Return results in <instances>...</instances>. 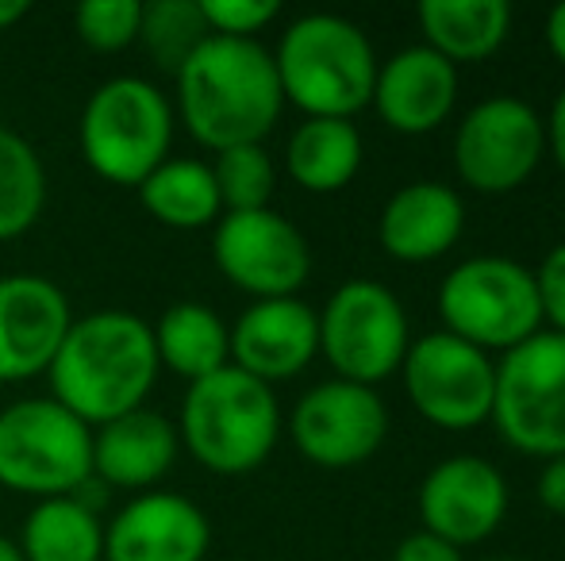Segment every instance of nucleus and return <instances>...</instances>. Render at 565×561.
Returning a JSON list of instances; mask_svg holds the SVG:
<instances>
[{"instance_id":"393cba45","label":"nucleus","mask_w":565,"mask_h":561,"mask_svg":"<svg viewBox=\"0 0 565 561\" xmlns=\"http://www.w3.org/2000/svg\"><path fill=\"white\" fill-rule=\"evenodd\" d=\"M362 165V136L350 120H305L285 147V170L305 193H339Z\"/></svg>"},{"instance_id":"39448f33","label":"nucleus","mask_w":565,"mask_h":561,"mask_svg":"<svg viewBox=\"0 0 565 561\" xmlns=\"http://www.w3.org/2000/svg\"><path fill=\"white\" fill-rule=\"evenodd\" d=\"M173 105L147 77H113L82 108L77 147L108 185L139 188L170 158Z\"/></svg>"},{"instance_id":"2f4dec72","label":"nucleus","mask_w":565,"mask_h":561,"mask_svg":"<svg viewBox=\"0 0 565 561\" xmlns=\"http://www.w3.org/2000/svg\"><path fill=\"white\" fill-rule=\"evenodd\" d=\"M393 561H461V554L450 542L435 539V535H427V531H416L396 547Z\"/></svg>"},{"instance_id":"cd10ccee","label":"nucleus","mask_w":565,"mask_h":561,"mask_svg":"<svg viewBox=\"0 0 565 561\" xmlns=\"http://www.w3.org/2000/svg\"><path fill=\"white\" fill-rule=\"evenodd\" d=\"M212 177H216L224 212H258L269 208V196H274L277 185V165L262 142H250V147L220 150L216 162H212Z\"/></svg>"},{"instance_id":"c756f323","label":"nucleus","mask_w":565,"mask_h":561,"mask_svg":"<svg viewBox=\"0 0 565 561\" xmlns=\"http://www.w3.org/2000/svg\"><path fill=\"white\" fill-rule=\"evenodd\" d=\"M201 15L209 35L224 39H254L281 15L277 0H201Z\"/></svg>"},{"instance_id":"a878e982","label":"nucleus","mask_w":565,"mask_h":561,"mask_svg":"<svg viewBox=\"0 0 565 561\" xmlns=\"http://www.w3.org/2000/svg\"><path fill=\"white\" fill-rule=\"evenodd\" d=\"M46 208V170L23 136L0 128V242L20 239Z\"/></svg>"},{"instance_id":"20e7f679","label":"nucleus","mask_w":565,"mask_h":561,"mask_svg":"<svg viewBox=\"0 0 565 561\" xmlns=\"http://www.w3.org/2000/svg\"><path fill=\"white\" fill-rule=\"evenodd\" d=\"M281 434V408L269 385L224 366L220 374L193 381L178 420L185 450L220 477H243L266 465Z\"/></svg>"},{"instance_id":"9d476101","label":"nucleus","mask_w":565,"mask_h":561,"mask_svg":"<svg viewBox=\"0 0 565 561\" xmlns=\"http://www.w3.org/2000/svg\"><path fill=\"white\" fill-rule=\"evenodd\" d=\"M404 392L427 423L443 431H469L492 416L497 366L489 354L447 331H431L404 354Z\"/></svg>"},{"instance_id":"f3484780","label":"nucleus","mask_w":565,"mask_h":561,"mask_svg":"<svg viewBox=\"0 0 565 561\" xmlns=\"http://www.w3.org/2000/svg\"><path fill=\"white\" fill-rule=\"evenodd\" d=\"M320 354V315L297 296L254 300L231 327V366L274 385L305 374Z\"/></svg>"},{"instance_id":"7c9ffc66","label":"nucleus","mask_w":565,"mask_h":561,"mask_svg":"<svg viewBox=\"0 0 565 561\" xmlns=\"http://www.w3.org/2000/svg\"><path fill=\"white\" fill-rule=\"evenodd\" d=\"M535 289H539V308L543 320L554 323V331L565 335V242L543 258V266L535 270Z\"/></svg>"},{"instance_id":"c9c22d12","label":"nucleus","mask_w":565,"mask_h":561,"mask_svg":"<svg viewBox=\"0 0 565 561\" xmlns=\"http://www.w3.org/2000/svg\"><path fill=\"white\" fill-rule=\"evenodd\" d=\"M31 12L28 0H0V31H12Z\"/></svg>"},{"instance_id":"ddd939ff","label":"nucleus","mask_w":565,"mask_h":561,"mask_svg":"<svg viewBox=\"0 0 565 561\" xmlns=\"http://www.w3.org/2000/svg\"><path fill=\"white\" fill-rule=\"evenodd\" d=\"M297 450L320 470H354L370 462L388 434L385 400L354 381H323L297 400L289 420Z\"/></svg>"},{"instance_id":"9b49d317","label":"nucleus","mask_w":565,"mask_h":561,"mask_svg":"<svg viewBox=\"0 0 565 561\" xmlns=\"http://www.w3.org/2000/svg\"><path fill=\"white\" fill-rule=\"evenodd\" d=\"M546 128L531 105L515 97H492L469 108L454 136L458 177L477 193H512L539 170Z\"/></svg>"},{"instance_id":"a211bd4d","label":"nucleus","mask_w":565,"mask_h":561,"mask_svg":"<svg viewBox=\"0 0 565 561\" xmlns=\"http://www.w3.org/2000/svg\"><path fill=\"white\" fill-rule=\"evenodd\" d=\"M458 100V66L431 46H404L377 66L373 100L377 116L401 136H427L443 128Z\"/></svg>"},{"instance_id":"f8f14e48","label":"nucleus","mask_w":565,"mask_h":561,"mask_svg":"<svg viewBox=\"0 0 565 561\" xmlns=\"http://www.w3.org/2000/svg\"><path fill=\"white\" fill-rule=\"evenodd\" d=\"M212 258L220 273L254 300L297 296L312 273L308 239L274 208L224 212L212 235Z\"/></svg>"},{"instance_id":"7ed1b4c3","label":"nucleus","mask_w":565,"mask_h":561,"mask_svg":"<svg viewBox=\"0 0 565 561\" xmlns=\"http://www.w3.org/2000/svg\"><path fill=\"white\" fill-rule=\"evenodd\" d=\"M274 66L281 97L308 120H350L373 100L381 62L358 23L312 12L285 28Z\"/></svg>"},{"instance_id":"473e14b6","label":"nucleus","mask_w":565,"mask_h":561,"mask_svg":"<svg viewBox=\"0 0 565 561\" xmlns=\"http://www.w3.org/2000/svg\"><path fill=\"white\" fill-rule=\"evenodd\" d=\"M535 488H539V504H543L546 511H554V516L565 519V454L546 462V470L539 473Z\"/></svg>"},{"instance_id":"b1692460","label":"nucleus","mask_w":565,"mask_h":561,"mask_svg":"<svg viewBox=\"0 0 565 561\" xmlns=\"http://www.w3.org/2000/svg\"><path fill=\"white\" fill-rule=\"evenodd\" d=\"M15 547L23 561H105V524L77 496L35 500Z\"/></svg>"},{"instance_id":"f03ea898","label":"nucleus","mask_w":565,"mask_h":561,"mask_svg":"<svg viewBox=\"0 0 565 561\" xmlns=\"http://www.w3.org/2000/svg\"><path fill=\"white\" fill-rule=\"evenodd\" d=\"M154 331L131 312H93L70 323L51 369V400L82 423L105 427L119 416L147 408L158 381Z\"/></svg>"},{"instance_id":"c85d7f7f","label":"nucleus","mask_w":565,"mask_h":561,"mask_svg":"<svg viewBox=\"0 0 565 561\" xmlns=\"http://www.w3.org/2000/svg\"><path fill=\"white\" fill-rule=\"evenodd\" d=\"M142 4L139 0H85L74 12V28L89 51L116 54L139 43Z\"/></svg>"},{"instance_id":"4be33fe9","label":"nucleus","mask_w":565,"mask_h":561,"mask_svg":"<svg viewBox=\"0 0 565 561\" xmlns=\"http://www.w3.org/2000/svg\"><path fill=\"white\" fill-rule=\"evenodd\" d=\"M419 28L435 54L458 62H484L504 46L512 28V8L504 0H424Z\"/></svg>"},{"instance_id":"4c0bfd02","label":"nucleus","mask_w":565,"mask_h":561,"mask_svg":"<svg viewBox=\"0 0 565 561\" xmlns=\"http://www.w3.org/2000/svg\"><path fill=\"white\" fill-rule=\"evenodd\" d=\"M484 561H515V558H484Z\"/></svg>"},{"instance_id":"aec40b11","label":"nucleus","mask_w":565,"mask_h":561,"mask_svg":"<svg viewBox=\"0 0 565 561\" xmlns=\"http://www.w3.org/2000/svg\"><path fill=\"white\" fill-rule=\"evenodd\" d=\"M466 227V204L443 181H416L388 196L377 239L396 262H435L458 242Z\"/></svg>"},{"instance_id":"e433bc0d","label":"nucleus","mask_w":565,"mask_h":561,"mask_svg":"<svg viewBox=\"0 0 565 561\" xmlns=\"http://www.w3.org/2000/svg\"><path fill=\"white\" fill-rule=\"evenodd\" d=\"M0 561H23L20 547H15V539H8V535H0Z\"/></svg>"},{"instance_id":"423d86ee","label":"nucleus","mask_w":565,"mask_h":561,"mask_svg":"<svg viewBox=\"0 0 565 561\" xmlns=\"http://www.w3.org/2000/svg\"><path fill=\"white\" fill-rule=\"evenodd\" d=\"M93 477V427L51 397L15 400L0 412V485L54 500Z\"/></svg>"},{"instance_id":"2eb2a0df","label":"nucleus","mask_w":565,"mask_h":561,"mask_svg":"<svg viewBox=\"0 0 565 561\" xmlns=\"http://www.w3.org/2000/svg\"><path fill=\"white\" fill-rule=\"evenodd\" d=\"M508 516V485L484 457L458 454L439 462L419 485L424 531L450 547H473L489 539Z\"/></svg>"},{"instance_id":"6ab92c4d","label":"nucleus","mask_w":565,"mask_h":561,"mask_svg":"<svg viewBox=\"0 0 565 561\" xmlns=\"http://www.w3.org/2000/svg\"><path fill=\"white\" fill-rule=\"evenodd\" d=\"M178 450V423L150 408H135L113 423L93 427V477L105 488L150 493L173 470Z\"/></svg>"},{"instance_id":"dca6fc26","label":"nucleus","mask_w":565,"mask_h":561,"mask_svg":"<svg viewBox=\"0 0 565 561\" xmlns=\"http://www.w3.org/2000/svg\"><path fill=\"white\" fill-rule=\"evenodd\" d=\"M212 524L181 493H139L105 524V561H204Z\"/></svg>"},{"instance_id":"72a5a7b5","label":"nucleus","mask_w":565,"mask_h":561,"mask_svg":"<svg viewBox=\"0 0 565 561\" xmlns=\"http://www.w3.org/2000/svg\"><path fill=\"white\" fill-rule=\"evenodd\" d=\"M543 128H546V147H551L554 162L565 170V89L558 93V100H554V108H551V120H546Z\"/></svg>"},{"instance_id":"6e6552de","label":"nucleus","mask_w":565,"mask_h":561,"mask_svg":"<svg viewBox=\"0 0 565 561\" xmlns=\"http://www.w3.org/2000/svg\"><path fill=\"white\" fill-rule=\"evenodd\" d=\"M489 420L520 454H565V335L539 331L504 354Z\"/></svg>"},{"instance_id":"f704fd0d","label":"nucleus","mask_w":565,"mask_h":561,"mask_svg":"<svg viewBox=\"0 0 565 561\" xmlns=\"http://www.w3.org/2000/svg\"><path fill=\"white\" fill-rule=\"evenodd\" d=\"M546 43H551V54L565 66V4H558L546 20Z\"/></svg>"},{"instance_id":"412c9836","label":"nucleus","mask_w":565,"mask_h":561,"mask_svg":"<svg viewBox=\"0 0 565 561\" xmlns=\"http://www.w3.org/2000/svg\"><path fill=\"white\" fill-rule=\"evenodd\" d=\"M158 366L178 374L181 381H204L231 366V327L220 320L216 308L201 300H178L154 323Z\"/></svg>"},{"instance_id":"5701e85b","label":"nucleus","mask_w":565,"mask_h":561,"mask_svg":"<svg viewBox=\"0 0 565 561\" xmlns=\"http://www.w3.org/2000/svg\"><path fill=\"white\" fill-rule=\"evenodd\" d=\"M139 204L150 219L173 231H201L224 216L212 165L201 158H166L139 185Z\"/></svg>"},{"instance_id":"f257e3e1","label":"nucleus","mask_w":565,"mask_h":561,"mask_svg":"<svg viewBox=\"0 0 565 561\" xmlns=\"http://www.w3.org/2000/svg\"><path fill=\"white\" fill-rule=\"evenodd\" d=\"M178 116L201 147L231 150L262 142L281 120L274 54L258 39L209 35L173 74Z\"/></svg>"},{"instance_id":"0eeeda50","label":"nucleus","mask_w":565,"mask_h":561,"mask_svg":"<svg viewBox=\"0 0 565 561\" xmlns=\"http://www.w3.org/2000/svg\"><path fill=\"white\" fill-rule=\"evenodd\" d=\"M439 315L447 323V335L484 354H508L543 331L535 273L497 255L454 266L439 289Z\"/></svg>"},{"instance_id":"1a4fd4ad","label":"nucleus","mask_w":565,"mask_h":561,"mask_svg":"<svg viewBox=\"0 0 565 561\" xmlns=\"http://www.w3.org/2000/svg\"><path fill=\"white\" fill-rule=\"evenodd\" d=\"M320 315V354L339 374L373 389L404 366L408 354V315L401 300L377 281H347L331 292Z\"/></svg>"},{"instance_id":"bb28decb","label":"nucleus","mask_w":565,"mask_h":561,"mask_svg":"<svg viewBox=\"0 0 565 561\" xmlns=\"http://www.w3.org/2000/svg\"><path fill=\"white\" fill-rule=\"evenodd\" d=\"M204 39H209V23L201 15V0H154V4H142L139 43L170 74H178L181 62Z\"/></svg>"},{"instance_id":"4468645a","label":"nucleus","mask_w":565,"mask_h":561,"mask_svg":"<svg viewBox=\"0 0 565 561\" xmlns=\"http://www.w3.org/2000/svg\"><path fill=\"white\" fill-rule=\"evenodd\" d=\"M74 323L62 284L39 273L0 278V385H20L46 374Z\"/></svg>"}]
</instances>
